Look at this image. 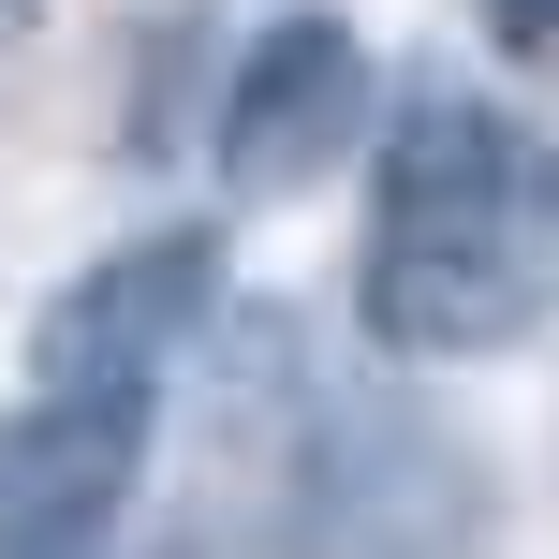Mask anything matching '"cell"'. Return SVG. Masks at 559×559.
<instances>
[{
    "label": "cell",
    "instance_id": "3957f363",
    "mask_svg": "<svg viewBox=\"0 0 559 559\" xmlns=\"http://www.w3.org/2000/svg\"><path fill=\"white\" fill-rule=\"evenodd\" d=\"M368 104H383V74H368V29L338 15V0H295V15H280L265 45L236 59V88H222V177H236L251 206L309 192V177L354 163Z\"/></svg>",
    "mask_w": 559,
    "mask_h": 559
},
{
    "label": "cell",
    "instance_id": "5b68a950",
    "mask_svg": "<svg viewBox=\"0 0 559 559\" xmlns=\"http://www.w3.org/2000/svg\"><path fill=\"white\" fill-rule=\"evenodd\" d=\"M486 15H501L515 45H559V0H486Z\"/></svg>",
    "mask_w": 559,
    "mask_h": 559
},
{
    "label": "cell",
    "instance_id": "277c9868",
    "mask_svg": "<svg viewBox=\"0 0 559 559\" xmlns=\"http://www.w3.org/2000/svg\"><path fill=\"white\" fill-rule=\"evenodd\" d=\"M147 472V413L118 397H29L0 413V559H74Z\"/></svg>",
    "mask_w": 559,
    "mask_h": 559
},
{
    "label": "cell",
    "instance_id": "7a4b0ae2",
    "mask_svg": "<svg viewBox=\"0 0 559 559\" xmlns=\"http://www.w3.org/2000/svg\"><path fill=\"white\" fill-rule=\"evenodd\" d=\"M222 309V236L206 222H163V236H118L104 265H74L29 324V383L45 397H118L147 413V383L177 368V338Z\"/></svg>",
    "mask_w": 559,
    "mask_h": 559
},
{
    "label": "cell",
    "instance_id": "6da1fadb",
    "mask_svg": "<svg viewBox=\"0 0 559 559\" xmlns=\"http://www.w3.org/2000/svg\"><path fill=\"white\" fill-rule=\"evenodd\" d=\"M559 309V163L486 104L427 88L383 147L368 222V338L383 354H501Z\"/></svg>",
    "mask_w": 559,
    "mask_h": 559
},
{
    "label": "cell",
    "instance_id": "8992f818",
    "mask_svg": "<svg viewBox=\"0 0 559 559\" xmlns=\"http://www.w3.org/2000/svg\"><path fill=\"white\" fill-rule=\"evenodd\" d=\"M29 15H45V0H0V45H15V29H29Z\"/></svg>",
    "mask_w": 559,
    "mask_h": 559
}]
</instances>
